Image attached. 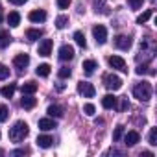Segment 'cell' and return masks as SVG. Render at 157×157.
I'll return each mask as SVG.
<instances>
[{
  "instance_id": "83f0119b",
  "label": "cell",
  "mask_w": 157,
  "mask_h": 157,
  "mask_svg": "<svg viewBox=\"0 0 157 157\" xmlns=\"http://www.w3.org/2000/svg\"><path fill=\"white\" fill-rule=\"evenodd\" d=\"M148 142H150L151 146H155V144H157V128H151V129H150V135H148Z\"/></svg>"
},
{
  "instance_id": "8992f818",
  "label": "cell",
  "mask_w": 157,
  "mask_h": 157,
  "mask_svg": "<svg viewBox=\"0 0 157 157\" xmlns=\"http://www.w3.org/2000/svg\"><path fill=\"white\" fill-rule=\"evenodd\" d=\"M107 63H109L111 68H117V70L128 72V68H126V61H124L120 56H109V57H107Z\"/></svg>"
},
{
  "instance_id": "f1b7e54d",
  "label": "cell",
  "mask_w": 157,
  "mask_h": 157,
  "mask_svg": "<svg viewBox=\"0 0 157 157\" xmlns=\"http://www.w3.org/2000/svg\"><path fill=\"white\" fill-rule=\"evenodd\" d=\"M8 117H10L8 107H6L4 104H0V122H6V120H8Z\"/></svg>"
},
{
  "instance_id": "7402d4cb",
  "label": "cell",
  "mask_w": 157,
  "mask_h": 157,
  "mask_svg": "<svg viewBox=\"0 0 157 157\" xmlns=\"http://www.w3.org/2000/svg\"><path fill=\"white\" fill-rule=\"evenodd\" d=\"M8 22H10V26H11V28L19 26V22H21V15H19L17 11H11V13L8 15Z\"/></svg>"
},
{
  "instance_id": "836d02e7",
  "label": "cell",
  "mask_w": 157,
  "mask_h": 157,
  "mask_svg": "<svg viewBox=\"0 0 157 157\" xmlns=\"http://www.w3.org/2000/svg\"><path fill=\"white\" fill-rule=\"evenodd\" d=\"M128 4L133 8V10H139V8H142V4H144V0H128Z\"/></svg>"
},
{
  "instance_id": "44dd1931",
  "label": "cell",
  "mask_w": 157,
  "mask_h": 157,
  "mask_svg": "<svg viewBox=\"0 0 157 157\" xmlns=\"http://www.w3.org/2000/svg\"><path fill=\"white\" fill-rule=\"evenodd\" d=\"M74 41H76V44H78V46H82V48H85V46H87V41H85L83 32H74Z\"/></svg>"
},
{
  "instance_id": "60d3db41",
  "label": "cell",
  "mask_w": 157,
  "mask_h": 157,
  "mask_svg": "<svg viewBox=\"0 0 157 157\" xmlns=\"http://www.w3.org/2000/svg\"><path fill=\"white\" fill-rule=\"evenodd\" d=\"M0 155H4V151H2V150H0Z\"/></svg>"
},
{
  "instance_id": "7a4b0ae2",
  "label": "cell",
  "mask_w": 157,
  "mask_h": 157,
  "mask_svg": "<svg viewBox=\"0 0 157 157\" xmlns=\"http://www.w3.org/2000/svg\"><path fill=\"white\" fill-rule=\"evenodd\" d=\"M133 96L139 100V102H148L151 98V85L148 82H140L133 87Z\"/></svg>"
},
{
  "instance_id": "5b68a950",
  "label": "cell",
  "mask_w": 157,
  "mask_h": 157,
  "mask_svg": "<svg viewBox=\"0 0 157 157\" xmlns=\"http://www.w3.org/2000/svg\"><path fill=\"white\" fill-rule=\"evenodd\" d=\"M78 93H80L83 98H93L96 94V89L89 82H80V83H78Z\"/></svg>"
},
{
  "instance_id": "9c48e42d",
  "label": "cell",
  "mask_w": 157,
  "mask_h": 157,
  "mask_svg": "<svg viewBox=\"0 0 157 157\" xmlns=\"http://www.w3.org/2000/svg\"><path fill=\"white\" fill-rule=\"evenodd\" d=\"M13 65H15V68H19V70L26 68V67L30 65V56H28V54H19V56H15V57H13Z\"/></svg>"
},
{
  "instance_id": "6da1fadb",
  "label": "cell",
  "mask_w": 157,
  "mask_h": 157,
  "mask_svg": "<svg viewBox=\"0 0 157 157\" xmlns=\"http://www.w3.org/2000/svg\"><path fill=\"white\" fill-rule=\"evenodd\" d=\"M28 133H30L28 124L22 122V120H19V122L13 124V128H10V140H13V142H21V140H24V139L28 137Z\"/></svg>"
},
{
  "instance_id": "d6986e66",
  "label": "cell",
  "mask_w": 157,
  "mask_h": 157,
  "mask_svg": "<svg viewBox=\"0 0 157 157\" xmlns=\"http://www.w3.org/2000/svg\"><path fill=\"white\" fill-rule=\"evenodd\" d=\"M83 70L87 72V74H93L94 72V68H98V65H96V61L94 59H87V61H83Z\"/></svg>"
},
{
  "instance_id": "e0dca14e",
  "label": "cell",
  "mask_w": 157,
  "mask_h": 157,
  "mask_svg": "<svg viewBox=\"0 0 157 157\" xmlns=\"http://www.w3.org/2000/svg\"><path fill=\"white\" fill-rule=\"evenodd\" d=\"M10 43H11V37H10V33H8L6 30H0V50H2V48H6V46H10Z\"/></svg>"
},
{
  "instance_id": "ac0fdd59",
  "label": "cell",
  "mask_w": 157,
  "mask_h": 157,
  "mask_svg": "<svg viewBox=\"0 0 157 157\" xmlns=\"http://www.w3.org/2000/svg\"><path fill=\"white\" fill-rule=\"evenodd\" d=\"M15 89H17V85H15V83H10V85L2 87V91H0V93H2L4 98H11V96L15 94Z\"/></svg>"
},
{
  "instance_id": "d6a6232c",
  "label": "cell",
  "mask_w": 157,
  "mask_h": 157,
  "mask_svg": "<svg viewBox=\"0 0 157 157\" xmlns=\"http://www.w3.org/2000/svg\"><path fill=\"white\" fill-rule=\"evenodd\" d=\"M8 76H10V68H8L6 65L0 63V80H6Z\"/></svg>"
},
{
  "instance_id": "603a6c76",
  "label": "cell",
  "mask_w": 157,
  "mask_h": 157,
  "mask_svg": "<svg viewBox=\"0 0 157 157\" xmlns=\"http://www.w3.org/2000/svg\"><path fill=\"white\" fill-rule=\"evenodd\" d=\"M35 91H37V83H33V82H26L22 85V94H33Z\"/></svg>"
},
{
  "instance_id": "8d00e7d4",
  "label": "cell",
  "mask_w": 157,
  "mask_h": 157,
  "mask_svg": "<svg viewBox=\"0 0 157 157\" xmlns=\"http://www.w3.org/2000/svg\"><path fill=\"white\" fill-rule=\"evenodd\" d=\"M11 4H15V6H22L24 2H28V0H10Z\"/></svg>"
},
{
  "instance_id": "b9f144b4",
  "label": "cell",
  "mask_w": 157,
  "mask_h": 157,
  "mask_svg": "<svg viewBox=\"0 0 157 157\" xmlns=\"http://www.w3.org/2000/svg\"><path fill=\"white\" fill-rule=\"evenodd\" d=\"M0 22H2V15H0Z\"/></svg>"
},
{
  "instance_id": "8fae6325",
  "label": "cell",
  "mask_w": 157,
  "mask_h": 157,
  "mask_svg": "<svg viewBox=\"0 0 157 157\" xmlns=\"http://www.w3.org/2000/svg\"><path fill=\"white\" fill-rule=\"evenodd\" d=\"M28 19L32 22H44L46 21V11L44 10H33V11H30Z\"/></svg>"
},
{
  "instance_id": "ab89813d",
  "label": "cell",
  "mask_w": 157,
  "mask_h": 157,
  "mask_svg": "<svg viewBox=\"0 0 157 157\" xmlns=\"http://www.w3.org/2000/svg\"><path fill=\"white\" fill-rule=\"evenodd\" d=\"M142 155H144V157H151L153 153H151V151H142Z\"/></svg>"
},
{
  "instance_id": "484cf974",
  "label": "cell",
  "mask_w": 157,
  "mask_h": 157,
  "mask_svg": "<svg viewBox=\"0 0 157 157\" xmlns=\"http://www.w3.org/2000/svg\"><path fill=\"white\" fill-rule=\"evenodd\" d=\"M41 35H43V32H41V30H35V28H32V30L26 32V37H28L30 41H37Z\"/></svg>"
},
{
  "instance_id": "2e32d148",
  "label": "cell",
  "mask_w": 157,
  "mask_h": 157,
  "mask_svg": "<svg viewBox=\"0 0 157 157\" xmlns=\"http://www.w3.org/2000/svg\"><path fill=\"white\" fill-rule=\"evenodd\" d=\"M54 144V139L50 135H39L37 137V146L39 148H50Z\"/></svg>"
},
{
  "instance_id": "277c9868",
  "label": "cell",
  "mask_w": 157,
  "mask_h": 157,
  "mask_svg": "<svg viewBox=\"0 0 157 157\" xmlns=\"http://www.w3.org/2000/svg\"><path fill=\"white\" fill-rule=\"evenodd\" d=\"M93 35H94L96 44H105V43H107V30H105V26L96 24V26L93 28Z\"/></svg>"
},
{
  "instance_id": "5bb4252c",
  "label": "cell",
  "mask_w": 157,
  "mask_h": 157,
  "mask_svg": "<svg viewBox=\"0 0 157 157\" xmlns=\"http://www.w3.org/2000/svg\"><path fill=\"white\" fill-rule=\"evenodd\" d=\"M54 128H57L54 118H41V120H39V129H43V131H50V129H54Z\"/></svg>"
},
{
  "instance_id": "ffe728a7",
  "label": "cell",
  "mask_w": 157,
  "mask_h": 157,
  "mask_svg": "<svg viewBox=\"0 0 157 157\" xmlns=\"http://www.w3.org/2000/svg\"><path fill=\"white\" fill-rule=\"evenodd\" d=\"M35 74H37V76H41V78H46V76L50 74V65H48V63L39 65V67L35 68Z\"/></svg>"
},
{
  "instance_id": "4fadbf2b",
  "label": "cell",
  "mask_w": 157,
  "mask_h": 157,
  "mask_svg": "<svg viewBox=\"0 0 157 157\" xmlns=\"http://www.w3.org/2000/svg\"><path fill=\"white\" fill-rule=\"evenodd\" d=\"M117 102H118V98L113 96V94H105V96L102 98V105H104L105 109H117Z\"/></svg>"
},
{
  "instance_id": "30bf717a",
  "label": "cell",
  "mask_w": 157,
  "mask_h": 157,
  "mask_svg": "<svg viewBox=\"0 0 157 157\" xmlns=\"http://www.w3.org/2000/svg\"><path fill=\"white\" fill-rule=\"evenodd\" d=\"M72 57H74V48L70 44H63L59 48V59L61 61H70Z\"/></svg>"
},
{
  "instance_id": "4316f807",
  "label": "cell",
  "mask_w": 157,
  "mask_h": 157,
  "mask_svg": "<svg viewBox=\"0 0 157 157\" xmlns=\"http://www.w3.org/2000/svg\"><path fill=\"white\" fill-rule=\"evenodd\" d=\"M67 24H68V17H67V15H59V17L56 19V26H57L59 30H63Z\"/></svg>"
},
{
  "instance_id": "ba28073f",
  "label": "cell",
  "mask_w": 157,
  "mask_h": 157,
  "mask_svg": "<svg viewBox=\"0 0 157 157\" xmlns=\"http://www.w3.org/2000/svg\"><path fill=\"white\" fill-rule=\"evenodd\" d=\"M37 52H39V56H43V57H48V56L52 54V39H43V41L39 43V48H37Z\"/></svg>"
},
{
  "instance_id": "3957f363",
  "label": "cell",
  "mask_w": 157,
  "mask_h": 157,
  "mask_svg": "<svg viewBox=\"0 0 157 157\" xmlns=\"http://www.w3.org/2000/svg\"><path fill=\"white\" fill-rule=\"evenodd\" d=\"M104 85L109 89V91H118L122 87V80L117 76V74H105L104 76Z\"/></svg>"
},
{
  "instance_id": "d590c367",
  "label": "cell",
  "mask_w": 157,
  "mask_h": 157,
  "mask_svg": "<svg viewBox=\"0 0 157 157\" xmlns=\"http://www.w3.org/2000/svg\"><path fill=\"white\" fill-rule=\"evenodd\" d=\"M126 109H129V102L124 98V100H122V104H120V111H126Z\"/></svg>"
},
{
  "instance_id": "cb8c5ba5",
  "label": "cell",
  "mask_w": 157,
  "mask_h": 157,
  "mask_svg": "<svg viewBox=\"0 0 157 157\" xmlns=\"http://www.w3.org/2000/svg\"><path fill=\"white\" fill-rule=\"evenodd\" d=\"M46 113H48L50 117H56V118H61V117H63V109H61L59 105H50V107L46 109Z\"/></svg>"
},
{
  "instance_id": "4dcf8cb0",
  "label": "cell",
  "mask_w": 157,
  "mask_h": 157,
  "mask_svg": "<svg viewBox=\"0 0 157 157\" xmlns=\"http://www.w3.org/2000/svg\"><path fill=\"white\" fill-rule=\"evenodd\" d=\"M122 135H124V126H117V129H115V133H113V140H115V142L120 140Z\"/></svg>"
},
{
  "instance_id": "f35d334b",
  "label": "cell",
  "mask_w": 157,
  "mask_h": 157,
  "mask_svg": "<svg viewBox=\"0 0 157 157\" xmlns=\"http://www.w3.org/2000/svg\"><path fill=\"white\" fill-rule=\"evenodd\" d=\"M22 153H24V150H15L13 151V155H22Z\"/></svg>"
},
{
  "instance_id": "d4e9b609",
  "label": "cell",
  "mask_w": 157,
  "mask_h": 157,
  "mask_svg": "<svg viewBox=\"0 0 157 157\" xmlns=\"http://www.w3.org/2000/svg\"><path fill=\"white\" fill-rule=\"evenodd\" d=\"M151 15H153V11H151V10H146L144 13H140V15L137 17V24H144V22H148Z\"/></svg>"
},
{
  "instance_id": "9a60e30c",
  "label": "cell",
  "mask_w": 157,
  "mask_h": 157,
  "mask_svg": "<svg viewBox=\"0 0 157 157\" xmlns=\"http://www.w3.org/2000/svg\"><path fill=\"white\" fill-rule=\"evenodd\" d=\"M35 104H37V100H35L32 94H24V96H22V100H21V105H22L24 109H33V107H35Z\"/></svg>"
},
{
  "instance_id": "f546056e",
  "label": "cell",
  "mask_w": 157,
  "mask_h": 157,
  "mask_svg": "<svg viewBox=\"0 0 157 157\" xmlns=\"http://www.w3.org/2000/svg\"><path fill=\"white\" fill-rule=\"evenodd\" d=\"M83 113H85L87 117H93V115L96 113V107H94L93 104H85V105H83Z\"/></svg>"
},
{
  "instance_id": "e575fe53",
  "label": "cell",
  "mask_w": 157,
  "mask_h": 157,
  "mask_svg": "<svg viewBox=\"0 0 157 157\" xmlns=\"http://www.w3.org/2000/svg\"><path fill=\"white\" fill-rule=\"evenodd\" d=\"M70 2H72V0H57V6H59L61 10H67V8L70 6Z\"/></svg>"
},
{
  "instance_id": "7c38bea8",
  "label": "cell",
  "mask_w": 157,
  "mask_h": 157,
  "mask_svg": "<svg viewBox=\"0 0 157 157\" xmlns=\"http://www.w3.org/2000/svg\"><path fill=\"white\" fill-rule=\"evenodd\" d=\"M139 140H140L139 131H128V133L124 135V142H126V146H135Z\"/></svg>"
},
{
  "instance_id": "1f68e13d",
  "label": "cell",
  "mask_w": 157,
  "mask_h": 157,
  "mask_svg": "<svg viewBox=\"0 0 157 157\" xmlns=\"http://www.w3.org/2000/svg\"><path fill=\"white\" fill-rule=\"evenodd\" d=\"M57 74H59V78H63V80H65V78H70V74H72V70H70L68 67H61Z\"/></svg>"
},
{
  "instance_id": "74e56055",
  "label": "cell",
  "mask_w": 157,
  "mask_h": 157,
  "mask_svg": "<svg viewBox=\"0 0 157 157\" xmlns=\"http://www.w3.org/2000/svg\"><path fill=\"white\" fill-rule=\"evenodd\" d=\"M146 68H148L146 65H144V67H137V74H144V72H146Z\"/></svg>"
},
{
  "instance_id": "52a82bcc",
  "label": "cell",
  "mask_w": 157,
  "mask_h": 157,
  "mask_svg": "<svg viewBox=\"0 0 157 157\" xmlns=\"http://www.w3.org/2000/svg\"><path fill=\"white\" fill-rule=\"evenodd\" d=\"M131 44H133V41H131L129 35H117L115 37V46L120 48V50H129Z\"/></svg>"
}]
</instances>
